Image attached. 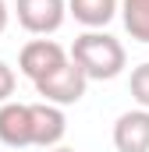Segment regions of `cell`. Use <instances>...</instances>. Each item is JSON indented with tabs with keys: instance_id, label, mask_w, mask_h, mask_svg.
<instances>
[{
	"instance_id": "cell-2",
	"label": "cell",
	"mask_w": 149,
	"mask_h": 152,
	"mask_svg": "<svg viewBox=\"0 0 149 152\" xmlns=\"http://www.w3.org/2000/svg\"><path fill=\"white\" fill-rule=\"evenodd\" d=\"M68 60H71V53H68L60 42H53V39H29V42L21 46V53H18V71L36 85V81H43L46 75L60 71Z\"/></svg>"
},
{
	"instance_id": "cell-7",
	"label": "cell",
	"mask_w": 149,
	"mask_h": 152,
	"mask_svg": "<svg viewBox=\"0 0 149 152\" xmlns=\"http://www.w3.org/2000/svg\"><path fill=\"white\" fill-rule=\"evenodd\" d=\"M114 149L117 152H149V110H128L114 120Z\"/></svg>"
},
{
	"instance_id": "cell-9",
	"label": "cell",
	"mask_w": 149,
	"mask_h": 152,
	"mask_svg": "<svg viewBox=\"0 0 149 152\" xmlns=\"http://www.w3.org/2000/svg\"><path fill=\"white\" fill-rule=\"evenodd\" d=\"M121 21L131 39L149 42V0H121Z\"/></svg>"
},
{
	"instance_id": "cell-6",
	"label": "cell",
	"mask_w": 149,
	"mask_h": 152,
	"mask_svg": "<svg viewBox=\"0 0 149 152\" xmlns=\"http://www.w3.org/2000/svg\"><path fill=\"white\" fill-rule=\"evenodd\" d=\"M68 134V117L64 106H53V103H32V142L39 149H57Z\"/></svg>"
},
{
	"instance_id": "cell-13",
	"label": "cell",
	"mask_w": 149,
	"mask_h": 152,
	"mask_svg": "<svg viewBox=\"0 0 149 152\" xmlns=\"http://www.w3.org/2000/svg\"><path fill=\"white\" fill-rule=\"evenodd\" d=\"M46 152H74V149H68V145H57V149H46Z\"/></svg>"
},
{
	"instance_id": "cell-10",
	"label": "cell",
	"mask_w": 149,
	"mask_h": 152,
	"mask_svg": "<svg viewBox=\"0 0 149 152\" xmlns=\"http://www.w3.org/2000/svg\"><path fill=\"white\" fill-rule=\"evenodd\" d=\"M128 85H131V99H135L142 110H149V60L131 71V81H128Z\"/></svg>"
},
{
	"instance_id": "cell-8",
	"label": "cell",
	"mask_w": 149,
	"mask_h": 152,
	"mask_svg": "<svg viewBox=\"0 0 149 152\" xmlns=\"http://www.w3.org/2000/svg\"><path fill=\"white\" fill-rule=\"evenodd\" d=\"M117 11H121V0H68V14L85 28L110 25Z\"/></svg>"
},
{
	"instance_id": "cell-11",
	"label": "cell",
	"mask_w": 149,
	"mask_h": 152,
	"mask_svg": "<svg viewBox=\"0 0 149 152\" xmlns=\"http://www.w3.org/2000/svg\"><path fill=\"white\" fill-rule=\"evenodd\" d=\"M14 85H18L14 67H7V64L0 60V106H4V103H11V96H14Z\"/></svg>"
},
{
	"instance_id": "cell-4",
	"label": "cell",
	"mask_w": 149,
	"mask_h": 152,
	"mask_svg": "<svg viewBox=\"0 0 149 152\" xmlns=\"http://www.w3.org/2000/svg\"><path fill=\"white\" fill-rule=\"evenodd\" d=\"M18 25L32 36H50L68 18V0H14Z\"/></svg>"
},
{
	"instance_id": "cell-5",
	"label": "cell",
	"mask_w": 149,
	"mask_h": 152,
	"mask_svg": "<svg viewBox=\"0 0 149 152\" xmlns=\"http://www.w3.org/2000/svg\"><path fill=\"white\" fill-rule=\"evenodd\" d=\"M0 142L7 149H29L32 142V103H4L0 106Z\"/></svg>"
},
{
	"instance_id": "cell-1",
	"label": "cell",
	"mask_w": 149,
	"mask_h": 152,
	"mask_svg": "<svg viewBox=\"0 0 149 152\" xmlns=\"http://www.w3.org/2000/svg\"><path fill=\"white\" fill-rule=\"evenodd\" d=\"M71 60L85 71L89 81H110V78H117L121 71H124L128 53H124L121 39H114L110 32H103V28H89V32H82V36L74 39Z\"/></svg>"
},
{
	"instance_id": "cell-12",
	"label": "cell",
	"mask_w": 149,
	"mask_h": 152,
	"mask_svg": "<svg viewBox=\"0 0 149 152\" xmlns=\"http://www.w3.org/2000/svg\"><path fill=\"white\" fill-rule=\"evenodd\" d=\"M7 21H11V7H7V0H0V36L7 28Z\"/></svg>"
},
{
	"instance_id": "cell-3",
	"label": "cell",
	"mask_w": 149,
	"mask_h": 152,
	"mask_svg": "<svg viewBox=\"0 0 149 152\" xmlns=\"http://www.w3.org/2000/svg\"><path fill=\"white\" fill-rule=\"evenodd\" d=\"M85 88H89V78H85V71L74 60H68L60 71L46 75L43 81H36V92L43 96V103H53V106H71V103H78L85 96Z\"/></svg>"
}]
</instances>
